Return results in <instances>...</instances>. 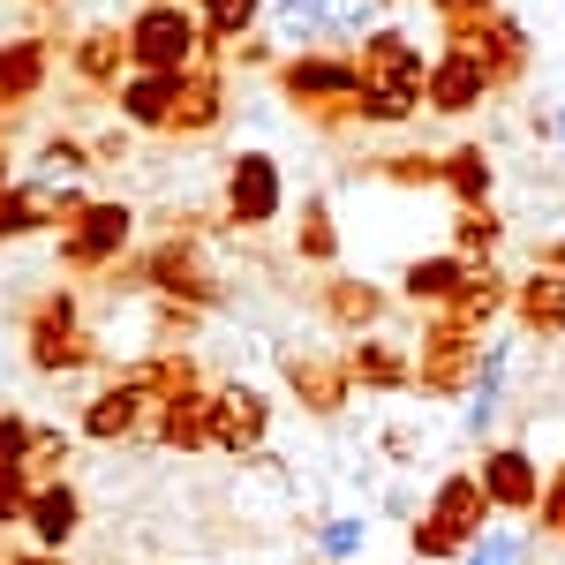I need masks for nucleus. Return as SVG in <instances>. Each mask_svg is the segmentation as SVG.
<instances>
[{
    "label": "nucleus",
    "mask_w": 565,
    "mask_h": 565,
    "mask_svg": "<svg viewBox=\"0 0 565 565\" xmlns=\"http://www.w3.org/2000/svg\"><path fill=\"white\" fill-rule=\"evenodd\" d=\"M482 527H490V498H482L476 468H452V476L430 490L423 521H407V558H423V565H460Z\"/></svg>",
    "instance_id": "nucleus-2"
},
{
    "label": "nucleus",
    "mask_w": 565,
    "mask_h": 565,
    "mask_svg": "<svg viewBox=\"0 0 565 565\" xmlns=\"http://www.w3.org/2000/svg\"><path fill=\"white\" fill-rule=\"evenodd\" d=\"M437 181L452 189V204H460V212H476V204H490V189H498V167H490V151H482V143H460V151H445V159H437Z\"/></svg>",
    "instance_id": "nucleus-25"
},
{
    "label": "nucleus",
    "mask_w": 565,
    "mask_h": 565,
    "mask_svg": "<svg viewBox=\"0 0 565 565\" xmlns=\"http://www.w3.org/2000/svg\"><path fill=\"white\" fill-rule=\"evenodd\" d=\"M196 8H181V0H151V8H136L129 23V68H151V76H189V61H196Z\"/></svg>",
    "instance_id": "nucleus-4"
},
{
    "label": "nucleus",
    "mask_w": 565,
    "mask_h": 565,
    "mask_svg": "<svg viewBox=\"0 0 565 565\" xmlns=\"http://www.w3.org/2000/svg\"><path fill=\"white\" fill-rule=\"evenodd\" d=\"M23 332H84V309H76L68 287H45L39 302L23 309Z\"/></svg>",
    "instance_id": "nucleus-34"
},
{
    "label": "nucleus",
    "mask_w": 565,
    "mask_h": 565,
    "mask_svg": "<svg viewBox=\"0 0 565 565\" xmlns=\"http://www.w3.org/2000/svg\"><path fill=\"white\" fill-rule=\"evenodd\" d=\"M385 309H392V302L370 287V279H340V271H332V279L317 287V317H324L332 332H348V340L377 332V324H385Z\"/></svg>",
    "instance_id": "nucleus-17"
},
{
    "label": "nucleus",
    "mask_w": 565,
    "mask_h": 565,
    "mask_svg": "<svg viewBox=\"0 0 565 565\" xmlns=\"http://www.w3.org/2000/svg\"><path fill=\"white\" fill-rule=\"evenodd\" d=\"M271 445V399L257 385H212V452L257 460Z\"/></svg>",
    "instance_id": "nucleus-9"
},
{
    "label": "nucleus",
    "mask_w": 565,
    "mask_h": 565,
    "mask_svg": "<svg viewBox=\"0 0 565 565\" xmlns=\"http://www.w3.org/2000/svg\"><path fill=\"white\" fill-rule=\"evenodd\" d=\"M279 377H287V392L302 399L309 415H340L354 399L348 385V362L340 354H317V348H279Z\"/></svg>",
    "instance_id": "nucleus-11"
},
{
    "label": "nucleus",
    "mask_w": 565,
    "mask_h": 565,
    "mask_svg": "<svg viewBox=\"0 0 565 565\" xmlns=\"http://www.w3.org/2000/svg\"><path fill=\"white\" fill-rule=\"evenodd\" d=\"M340 362H348V385H362V392H407V385H415V362L392 348V340H370V332L348 340Z\"/></svg>",
    "instance_id": "nucleus-20"
},
{
    "label": "nucleus",
    "mask_w": 565,
    "mask_h": 565,
    "mask_svg": "<svg viewBox=\"0 0 565 565\" xmlns=\"http://www.w3.org/2000/svg\"><path fill=\"white\" fill-rule=\"evenodd\" d=\"M143 8H151V0H143Z\"/></svg>",
    "instance_id": "nucleus-48"
},
{
    "label": "nucleus",
    "mask_w": 565,
    "mask_h": 565,
    "mask_svg": "<svg viewBox=\"0 0 565 565\" xmlns=\"http://www.w3.org/2000/svg\"><path fill=\"white\" fill-rule=\"evenodd\" d=\"M279 204H287V181L271 167V151H242V159L226 167V218H234L242 234H257V226L279 218Z\"/></svg>",
    "instance_id": "nucleus-10"
},
{
    "label": "nucleus",
    "mask_w": 565,
    "mask_h": 565,
    "mask_svg": "<svg viewBox=\"0 0 565 565\" xmlns=\"http://www.w3.org/2000/svg\"><path fill=\"white\" fill-rule=\"evenodd\" d=\"M279 90L317 114V121H362V84H354V53H295L279 68Z\"/></svg>",
    "instance_id": "nucleus-3"
},
{
    "label": "nucleus",
    "mask_w": 565,
    "mask_h": 565,
    "mask_svg": "<svg viewBox=\"0 0 565 565\" xmlns=\"http://www.w3.org/2000/svg\"><path fill=\"white\" fill-rule=\"evenodd\" d=\"M257 8L264 0H196V23L212 31V39H249V23H257Z\"/></svg>",
    "instance_id": "nucleus-35"
},
{
    "label": "nucleus",
    "mask_w": 565,
    "mask_h": 565,
    "mask_svg": "<svg viewBox=\"0 0 565 565\" xmlns=\"http://www.w3.org/2000/svg\"><path fill=\"white\" fill-rule=\"evenodd\" d=\"M218 114H226V76H212V68H189V76H181V98H174V121H167V129H174V136H212Z\"/></svg>",
    "instance_id": "nucleus-24"
},
{
    "label": "nucleus",
    "mask_w": 565,
    "mask_h": 565,
    "mask_svg": "<svg viewBox=\"0 0 565 565\" xmlns=\"http://www.w3.org/2000/svg\"><path fill=\"white\" fill-rule=\"evenodd\" d=\"M90 174V143H76V136H53L39 151V181H76Z\"/></svg>",
    "instance_id": "nucleus-36"
},
{
    "label": "nucleus",
    "mask_w": 565,
    "mask_h": 565,
    "mask_svg": "<svg viewBox=\"0 0 565 565\" xmlns=\"http://www.w3.org/2000/svg\"><path fill=\"white\" fill-rule=\"evenodd\" d=\"M136 234L129 204H84V212L61 226V271H114L121 249Z\"/></svg>",
    "instance_id": "nucleus-7"
},
{
    "label": "nucleus",
    "mask_w": 565,
    "mask_h": 565,
    "mask_svg": "<svg viewBox=\"0 0 565 565\" xmlns=\"http://www.w3.org/2000/svg\"><path fill=\"white\" fill-rule=\"evenodd\" d=\"M482 340L490 332H468L452 317H430L423 354H415V385L430 392V399H468L476 392V370H482Z\"/></svg>",
    "instance_id": "nucleus-5"
},
{
    "label": "nucleus",
    "mask_w": 565,
    "mask_h": 565,
    "mask_svg": "<svg viewBox=\"0 0 565 565\" xmlns=\"http://www.w3.org/2000/svg\"><path fill=\"white\" fill-rule=\"evenodd\" d=\"M505 309H513V279H505L498 264H468L460 295L437 309V317H452V324H468V332H490V324H498Z\"/></svg>",
    "instance_id": "nucleus-19"
},
{
    "label": "nucleus",
    "mask_w": 565,
    "mask_h": 565,
    "mask_svg": "<svg viewBox=\"0 0 565 565\" xmlns=\"http://www.w3.org/2000/svg\"><path fill=\"white\" fill-rule=\"evenodd\" d=\"M76 527H84V498H76V482H68V476L39 482L31 505H23V543H31V551H68Z\"/></svg>",
    "instance_id": "nucleus-15"
},
{
    "label": "nucleus",
    "mask_w": 565,
    "mask_h": 565,
    "mask_svg": "<svg viewBox=\"0 0 565 565\" xmlns=\"http://www.w3.org/2000/svg\"><path fill=\"white\" fill-rule=\"evenodd\" d=\"M490 76H482V61L476 53H460V45H445V53H437L430 61V84H423V98H430L437 114H468V106H482V98H490Z\"/></svg>",
    "instance_id": "nucleus-18"
},
{
    "label": "nucleus",
    "mask_w": 565,
    "mask_h": 565,
    "mask_svg": "<svg viewBox=\"0 0 565 565\" xmlns=\"http://www.w3.org/2000/svg\"><path fill=\"white\" fill-rule=\"evenodd\" d=\"M121 61H129V31H84V39L68 45V68L98 90L121 84Z\"/></svg>",
    "instance_id": "nucleus-27"
},
{
    "label": "nucleus",
    "mask_w": 565,
    "mask_h": 565,
    "mask_svg": "<svg viewBox=\"0 0 565 565\" xmlns=\"http://www.w3.org/2000/svg\"><path fill=\"white\" fill-rule=\"evenodd\" d=\"M377 174L399 181V189H430V181H437V159H430V151H392Z\"/></svg>",
    "instance_id": "nucleus-37"
},
{
    "label": "nucleus",
    "mask_w": 565,
    "mask_h": 565,
    "mask_svg": "<svg viewBox=\"0 0 565 565\" xmlns=\"http://www.w3.org/2000/svg\"><path fill=\"white\" fill-rule=\"evenodd\" d=\"M385 8H399V0H385Z\"/></svg>",
    "instance_id": "nucleus-47"
},
{
    "label": "nucleus",
    "mask_w": 565,
    "mask_h": 565,
    "mask_svg": "<svg viewBox=\"0 0 565 565\" xmlns=\"http://www.w3.org/2000/svg\"><path fill=\"white\" fill-rule=\"evenodd\" d=\"M295 257H302V264H332V257H340V226H332V212H324V196H309V204H302Z\"/></svg>",
    "instance_id": "nucleus-30"
},
{
    "label": "nucleus",
    "mask_w": 565,
    "mask_h": 565,
    "mask_svg": "<svg viewBox=\"0 0 565 565\" xmlns=\"http://www.w3.org/2000/svg\"><path fill=\"white\" fill-rule=\"evenodd\" d=\"M452 45H460V53H476L490 84H521V76H527V53H535L513 15H482V23H468V31H452Z\"/></svg>",
    "instance_id": "nucleus-14"
},
{
    "label": "nucleus",
    "mask_w": 565,
    "mask_h": 565,
    "mask_svg": "<svg viewBox=\"0 0 565 565\" xmlns=\"http://www.w3.org/2000/svg\"><path fill=\"white\" fill-rule=\"evenodd\" d=\"M377 445H385L392 460H407V452H415V430H399V423H392V430H385V437H377Z\"/></svg>",
    "instance_id": "nucleus-43"
},
{
    "label": "nucleus",
    "mask_w": 565,
    "mask_h": 565,
    "mask_svg": "<svg viewBox=\"0 0 565 565\" xmlns=\"http://www.w3.org/2000/svg\"><path fill=\"white\" fill-rule=\"evenodd\" d=\"M535 264H551V271H565V234H558V242H543V249H535Z\"/></svg>",
    "instance_id": "nucleus-44"
},
{
    "label": "nucleus",
    "mask_w": 565,
    "mask_h": 565,
    "mask_svg": "<svg viewBox=\"0 0 565 565\" xmlns=\"http://www.w3.org/2000/svg\"><path fill=\"white\" fill-rule=\"evenodd\" d=\"M354 84H362V121H407L423 106L430 61L407 31H362L354 39Z\"/></svg>",
    "instance_id": "nucleus-1"
},
{
    "label": "nucleus",
    "mask_w": 565,
    "mask_h": 565,
    "mask_svg": "<svg viewBox=\"0 0 565 565\" xmlns=\"http://www.w3.org/2000/svg\"><path fill=\"white\" fill-rule=\"evenodd\" d=\"M513 324L527 340H565V271L535 264L527 279H513Z\"/></svg>",
    "instance_id": "nucleus-16"
},
{
    "label": "nucleus",
    "mask_w": 565,
    "mask_h": 565,
    "mask_svg": "<svg viewBox=\"0 0 565 565\" xmlns=\"http://www.w3.org/2000/svg\"><path fill=\"white\" fill-rule=\"evenodd\" d=\"M61 468H68V430H53V423H31L23 476H31V482H61Z\"/></svg>",
    "instance_id": "nucleus-32"
},
{
    "label": "nucleus",
    "mask_w": 565,
    "mask_h": 565,
    "mask_svg": "<svg viewBox=\"0 0 565 565\" xmlns=\"http://www.w3.org/2000/svg\"><path fill=\"white\" fill-rule=\"evenodd\" d=\"M23 354H31L39 377H76V370H98L106 362L90 332H23Z\"/></svg>",
    "instance_id": "nucleus-23"
},
{
    "label": "nucleus",
    "mask_w": 565,
    "mask_h": 565,
    "mask_svg": "<svg viewBox=\"0 0 565 565\" xmlns=\"http://www.w3.org/2000/svg\"><path fill=\"white\" fill-rule=\"evenodd\" d=\"M370 513H332V521L317 527V551H324V558L332 565H354V551H362V543H370Z\"/></svg>",
    "instance_id": "nucleus-33"
},
{
    "label": "nucleus",
    "mask_w": 565,
    "mask_h": 565,
    "mask_svg": "<svg viewBox=\"0 0 565 565\" xmlns=\"http://www.w3.org/2000/svg\"><path fill=\"white\" fill-rule=\"evenodd\" d=\"M143 437H151V445H167V452H204V445H212V385L159 392V407H151Z\"/></svg>",
    "instance_id": "nucleus-13"
},
{
    "label": "nucleus",
    "mask_w": 565,
    "mask_h": 565,
    "mask_svg": "<svg viewBox=\"0 0 565 565\" xmlns=\"http://www.w3.org/2000/svg\"><path fill=\"white\" fill-rule=\"evenodd\" d=\"M45 84V39H0V106H23Z\"/></svg>",
    "instance_id": "nucleus-28"
},
{
    "label": "nucleus",
    "mask_w": 565,
    "mask_h": 565,
    "mask_svg": "<svg viewBox=\"0 0 565 565\" xmlns=\"http://www.w3.org/2000/svg\"><path fill=\"white\" fill-rule=\"evenodd\" d=\"M505 377H513V340H482V370L468 392V437H490V423L505 415Z\"/></svg>",
    "instance_id": "nucleus-22"
},
{
    "label": "nucleus",
    "mask_w": 565,
    "mask_h": 565,
    "mask_svg": "<svg viewBox=\"0 0 565 565\" xmlns=\"http://www.w3.org/2000/svg\"><path fill=\"white\" fill-rule=\"evenodd\" d=\"M151 407H159L151 362H129V370H114V377L98 385V399L84 407V437L90 445H129V437H143Z\"/></svg>",
    "instance_id": "nucleus-6"
},
{
    "label": "nucleus",
    "mask_w": 565,
    "mask_h": 565,
    "mask_svg": "<svg viewBox=\"0 0 565 565\" xmlns=\"http://www.w3.org/2000/svg\"><path fill=\"white\" fill-rule=\"evenodd\" d=\"M90 196H76V189H61V181H15L8 196H0V242H23V234H45L53 218L68 226V218L84 212Z\"/></svg>",
    "instance_id": "nucleus-12"
},
{
    "label": "nucleus",
    "mask_w": 565,
    "mask_h": 565,
    "mask_svg": "<svg viewBox=\"0 0 565 565\" xmlns=\"http://www.w3.org/2000/svg\"><path fill=\"white\" fill-rule=\"evenodd\" d=\"M551 136H565V114H558V121H551Z\"/></svg>",
    "instance_id": "nucleus-46"
},
{
    "label": "nucleus",
    "mask_w": 565,
    "mask_h": 565,
    "mask_svg": "<svg viewBox=\"0 0 565 565\" xmlns=\"http://www.w3.org/2000/svg\"><path fill=\"white\" fill-rule=\"evenodd\" d=\"M31 490H39V482L23 476V468H0V535H8V527H23V505H31Z\"/></svg>",
    "instance_id": "nucleus-38"
},
{
    "label": "nucleus",
    "mask_w": 565,
    "mask_h": 565,
    "mask_svg": "<svg viewBox=\"0 0 565 565\" xmlns=\"http://www.w3.org/2000/svg\"><path fill=\"white\" fill-rule=\"evenodd\" d=\"M476 482H482V498H490V513H505V521H527L543 505V468H535L527 445H482Z\"/></svg>",
    "instance_id": "nucleus-8"
},
{
    "label": "nucleus",
    "mask_w": 565,
    "mask_h": 565,
    "mask_svg": "<svg viewBox=\"0 0 565 565\" xmlns=\"http://www.w3.org/2000/svg\"><path fill=\"white\" fill-rule=\"evenodd\" d=\"M460 279H468V264L445 249V257H415V264H407V271H399V295H407L415 309H430V317H437V309L460 295Z\"/></svg>",
    "instance_id": "nucleus-26"
},
{
    "label": "nucleus",
    "mask_w": 565,
    "mask_h": 565,
    "mask_svg": "<svg viewBox=\"0 0 565 565\" xmlns=\"http://www.w3.org/2000/svg\"><path fill=\"white\" fill-rule=\"evenodd\" d=\"M527 551H535V535H527V527H482L460 565H527Z\"/></svg>",
    "instance_id": "nucleus-31"
},
{
    "label": "nucleus",
    "mask_w": 565,
    "mask_h": 565,
    "mask_svg": "<svg viewBox=\"0 0 565 565\" xmlns=\"http://www.w3.org/2000/svg\"><path fill=\"white\" fill-rule=\"evenodd\" d=\"M535 535L565 543V460H558V476L543 482V505H535Z\"/></svg>",
    "instance_id": "nucleus-39"
},
{
    "label": "nucleus",
    "mask_w": 565,
    "mask_h": 565,
    "mask_svg": "<svg viewBox=\"0 0 565 565\" xmlns=\"http://www.w3.org/2000/svg\"><path fill=\"white\" fill-rule=\"evenodd\" d=\"M498 242H505V218L490 212V204H476V212L452 218V257H460V264H490V257H498Z\"/></svg>",
    "instance_id": "nucleus-29"
},
{
    "label": "nucleus",
    "mask_w": 565,
    "mask_h": 565,
    "mask_svg": "<svg viewBox=\"0 0 565 565\" xmlns=\"http://www.w3.org/2000/svg\"><path fill=\"white\" fill-rule=\"evenodd\" d=\"M430 15L445 23V31H468V23H482V15H498V0H430Z\"/></svg>",
    "instance_id": "nucleus-41"
},
{
    "label": "nucleus",
    "mask_w": 565,
    "mask_h": 565,
    "mask_svg": "<svg viewBox=\"0 0 565 565\" xmlns=\"http://www.w3.org/2000/svg\"><path fill=\"white\" fill-rule=\"evenodd\" d=\"M23 452H31V415L0 407V468H23Z\"/></svg>",
    "instance_id": "nucleus-40"
},
{
    "label": "nucleus",
    "mask_w": 565,
    "mask_h": 565,
    "mask_svg": "<svg viewBox=\"0 0 565 565\" xmlns=\"http://www.w3.org/2000/svg\"><path fill=\"white\" fill-rule=\"evenodd\" d=\"M8 189H15V181H8V159H0V196H8Z\"/></svg>",
    "instance_id": "nucleus-45"
},
{
    "label": "nucleus",
    "mask_w": 565,
    "mask_h": 565,
    "mask_svg": "<svg viewBox=\"0 0 565 565\" xmlns=\"http://www.w3.org/2000/svg\"><path fill=\"white\" fill-rule=\"evenodd\" d=\"M0 565H68V551H31V543H0Z\"/></svg>",
    "instance_id": "nucleus-42"
},
{
    "label": "nucleus",
    "mask_w": 565,
    "mask_h": 565,
    "mask_svg": "<svg viewBox=\"0 0 565 565\" xmlns=\"http://www.w3.org/2000/svg\"><path fill=\"white\" fill-rule=\"evenodd\" d=\"M114 98H121V121H136V129H167V121H174V98H181V76L129 68V76L114 84Z\"/></svg>",
    "instance_id": "nucleus-21"
}]
</instances>
